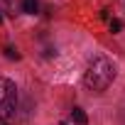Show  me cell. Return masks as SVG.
Segmentation results:
<instances>
[{"instance_id": "ba28073f", "label": "cell", "mask_w": 125, "mask_h": 125, "mask_svg": "<svg viewBox=\"0 0 125 125\" xmlns=\"http://www.w3.org/2000/svg\"><path fill=\"white\" fill-rule=\"evenodd\" d=\"M0 22H3V15H0Z\"/></svg>"}, {"instance_id": "6da1fadb", "label": "cell", "mask_w": 125, "mask_h": 125, "mask_svg": "<svg viewBox=\"0 0 125 125\" xmlns=\"http://www.w3.org/2000/svg\"><path fill=\"white\" fill-rule=\"evenodd\" d=\"M115 79V66L105 56H96L88 69H86V76H83V83L91 88V91H105Z\"/></svg>"}, {"instance_id": "9c48e42d", "label": "cell", "mask_w": 125, "mask_h": 125, "mask_svg": "<svg viewBox=\"0 0 125 125\" xmlns=\"http://www.w3.org/2000/svg\"><path fill=\"white\" fill-rule=\"evenodd\" d=\"M61 125H69V123H61Z\"/></svg>"}, {"instance_id": "5b68a950", "label": "cell", "mask_w": 125, "mask_h": 125, "mask_svg": "<svg viewBox=\"0 0 125 125\" xmlns=\"http://www.w3.org/2000/svg\"><path fill=\"white\" fill-rule=\"evenodd\" d=\"M120 30H123V22H120V20H110V32L115 34V32H120Z\"/></svg>"}, {"instance_id": "8992f818", "label": "cell", "mask_w": 125, "mask_h": 125, "mask_svg": "<svg viewBox=\"0 0 125 125\" xmlns=\"http://www.w3.org/2000/svg\"><path fill=\"white\" fill-rule=\"evenodd\" d=\"M5 54H8V59H20L17 49H12V47H8V49H5Z\"/></svg>"}, {"instance_id": "52a82bcc", "label": "cell", "mask_w": 125, "mask_h": 125, "mask_svg": "<svg viewBox=\"0 0 125 125\" xmlns=\"http://www.w3.org/2000/svg\"><path fill=\"white\" fill-rule=\"evenodd\" d=\"M0 125H8V120H0Z\"/></svg>"}, {"instance_id": "7a4b0ae2", "label": "cell", "mask_w": 125, "mask_h": 125, "mask_svg": "<svg viewBox=\"0 0 125 125\" xmlns=\"http://www.w3.org/2000/svg\"><path fill=\"white\" fill-rule=\"evenodd\" d=\"M15 101H17V88L10 79L0 76V120H8L15 115Z\"/></svg>"}, {"instance_id": "277c9868", "label": "cell", "mask_w": 125, "mask_h": 125, "mask_svg": "<svg viewBox=\"0 0 125 125\" xmlns=\"http://www.w3.org/2000/svg\"><path fill=\"white\" fill-rule=\"evenodd\" d=\"M22 8H25V12H37V8H39V0H22Z\"/></svg>"}, {"instance_id": "3957f363", "label": "cell", "mask_w": 125, "mask_h": 125, "mask_svg": "<svg viewBox=\"0 0 125 125\" xmlns=\"http://www.w3.org/2000/svg\"><path fill=\"white\" fill-rule=\"evenodd\" d=\"M71 118H74L76 125H86V123H88V118H86V113H83L81 108H74V110H71Z\"/></svg>"}]
</instances>
